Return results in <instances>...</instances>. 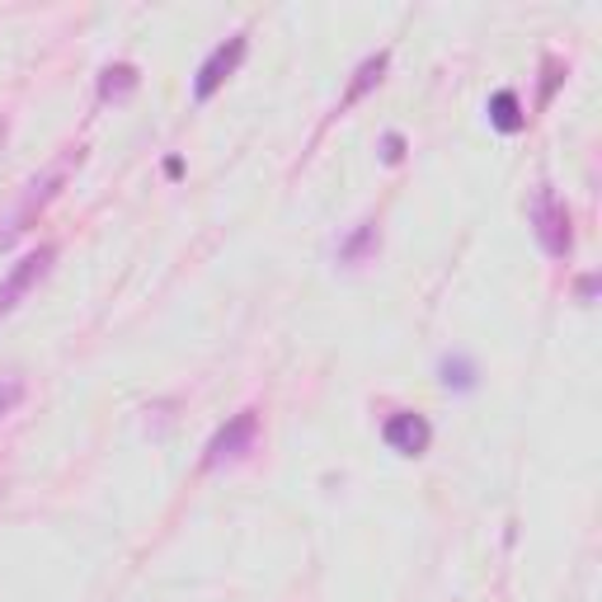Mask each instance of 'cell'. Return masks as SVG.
<instances>
[{
  "instance_id": "cell-1",
  "label": "cell",
  "mask_w": 602,
  "mask_h": 602,
  "mask_svg": "<svg viewBox=\"0 0 602 602\" xmlns=\"http://www.w3.org/2000/svg\"><path fill=\"white\" fill-rule=\"evenodd\" d=\"M71 165H80V150H66V156H62L43 179H33V183H29V193L20 198V203H14V212L5 216V226H0V245H10V241L20 236V231L33 222V216H38L47 203H53L57 189L66 183V170H71Z\"/></svg>"
},
{
  "instance_id": "cell-2",
  "label": "cell",
  "mask_w": 602,
  "mask_h": 602,
  "mask_svg": "<svg viewBox=\"0 0 602 602\" xmlns=\"http://www.w3.org/2000/svg\"><path fill=\"white\" fill-rule=\"evenodd\" d=\"M532 222H537V241L550 259H565L570 255V245H575V231H570V212H565V203L556 193L537 189V198H532Z\"/></svg>"
},
{
  "instance_id": "cell-3",
  "label": "cell",
  "mask_w": 602,
  "mask_h": 602,
  "mask_svg": "<svg viewBox=\"0 0 602 602\" xmlns=\"http://www.w3.org/2000/svg\"><path fill=\"white\" fill-rule=\"evenodd\" d=\"M255 438H259V410H241L236 420H226L222 428H216V438L203 452V466L216 471V466L241 461L245 452H255Z\"/></svg>"
},
{
  "instance_id": "cell-4",
  "label": "cell",
  "mask_w": 602,
  "mask_h": 602,
  "mask_svg": "<svg viewBox=\"0 0 602 602\" xmlns=\"http://www.w3.org/2000/svg\"><path fill=\"white\" fill-rule=\"evenodd\" d=\"M245 47H249L245 33H231L226 43H216V47H212L208 62L198 66V80H193V99H198V104H208V99H212L216 90H222L231 76H236V66L245 62Z\"/></svg>"
},
{
  "instance_id": "cell-5",
  "label": "cell",
  "mask_w": 602,
  "mask_h": 602,
  "mask_svg": "<svg viewBox=\"0 0 602 602\" xmlns=\"http://www.w3.org/2000/svg\"><path fill=\"white\" fill-rule=\"evenodd\" d=\"M53 259H57V245H38L33 255H24L20 264H14V269L5 274V282H0V315H10L14 306H20V297L53 269Z\"/></svg>"
},
{
  "instance_id": "cell-6",
  "label": "cell",
  "mask_w": 602,
  "mask_h": 602,
  "mask_svg": "<svg viewBox=\"0 0 602 602\" xmlns=\"http://www.w3.org/2000/svg\"><path fill=\"white\" fill-rule=\"evenodd\" d=\"M381 438H387L391 452H400V457H420V452L433 443V428L424 414H414V410H395L387 424H381Z\"/></svg>"
},
{
  "instance_id": "cell-7",
  "label": "cell",
  "mask_w": 602,
  "mask_h": 602,
  "mask_svg": "<svg viewBox=\"0 0 602 602\" xmlns=\"http://www.w3.org/2000/svg\"><path fill=\"white\" fill-rule=\"evenodd\" d=\"M387 53H377V57H367L363 66H358V71H354V86H348V94H344V104L339 109H354L358 104V99L367 94V90H372V86H381V76H387Z\"/></svg>"
},
{
  "instance_id": "cell-8",
  "label": "cell",
  "mask_w": 602,
  "mask_h": 602,
  "mask_svg": "<svg viewBox=\"0 0 602 602\" xmlns=\"http://www.w3.org/2000/svg\"><path fill=\"white\" fill-rule=\"evenodd\" d=\"M490 123H494L499 132H523V127H527V113H523V104H517L513 90H499V94L490 99Z\"/></svg>"
},
{
  "instance_id": "cell-9",
  "label": "cell",
  "mask_w": 602,
  "mask_h": 602,
  "mask_svg": "<svg viewBox=\"0 0 602 602\" xmlns=\"http://www.w3.org/2000/svg\"><path fill=\"white\" fill-rule=\"evenodd\" d=\"M137 86H142L137 66H132V62H119V66H109V71L99 76V99H127Z\"/></svg>"
},
{
  "instance_id": "cell-10",
  "label": "cell",
  "mask_w": 602,
  "mask_h": 602,
  "mask_svg": "<svg viewBox=\"0 0 602 602\" xmlns=\"http://www.w3.org/2000/svg\"><path fill=\"white\" fill-rule=\"evenodd\" d=\"M377 241H381L377 222H363V226H358V236L339 245V259H344V264H358V259H367V255H372V249H377Z\"/></svg>"
},
{
  "instance_id": "cell-11",
  "label": "cell",
  "mask_w": 602,
  "mask_h": 602,
  "mask_svg": "<svg viewBox=\"0 0 602 602\" xmlns=\"http://www.w3.org/2000/svg\"><path fill=\"white\" fill-rule=\"evenodd\" d=\"M20 400H24V381H20V377H5V381H0V414H10L14 405H20Z\"/></svg>"
},
{
  "instance_id": "cell-12",
  "label": "cell",
  "mask_w": 602,
  "mask_h": 602,
  "mask_svg": "<svg viewBox=\"0 0 602 602\" xmlns=\"http://www.w3.org/2000/svg\"><path fill=\"white\" fill-rule=\"evenodd\" d=\"M381 156H387L391 165H400V156H405V137H400V132H387V137H381Z\"/></svg>"
},
{
  "instance_id": "cell-13",
  "label": "cell",
  "mask_w": 602,
  "mask_h": 602,
  "mask_svg": "<svg viewBox=\"0 0 602 602\" xmlns=\"http://www.w3.org/2000/svg\"><path fill=\"white\" fill-rule=\"evenodd\" d=\"M556 86H560V62H546V80H542V104L550 94H556Z\"/></svg>"
},
{
  "instance_id": "cell-14",
  "label": "cell",
  "mask_w": 602,
  "mask_h": 602,
  "mask_svg": "<svg viewBox=\"0 0 602 602\" xmlns=\"http://www.w3.org/2000/svg\"><path fill=\"white\" fill-rule=\"evenodd\" d=\"M593 292H598V278H583V282H579V297H583V301H589Z\"/></svg>"
}]
</instances>
